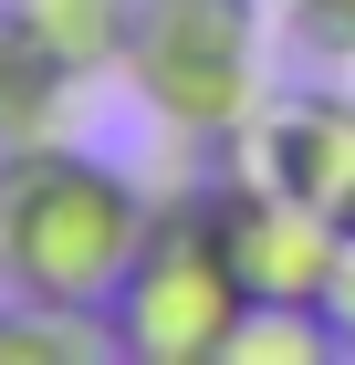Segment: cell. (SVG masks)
<instances>
[{
	"label": "cell",
	"mask_w": 355,
	"mask_h": 365,
	"mask_svg": "<svg viewBox=\"0 0 355 365\" xmlns=\"http://www.w3.org/2000/svg\"><path fill=\"white\" fill-rule=\"evenodd\" d=\"M157 198L115 157H84L74 136L0 146V292L31 303H115V282L136 272Z\"/></svg>",
	"instance_id": "obj_1"
},
{
	"label": "cell",
	"mask_w": 355,
	"mask_h": 365,
	"mask_svg": "<svg viewBox=\"0 0 355 365\" xmlns=\"http://www.w3.org/2000/svg\"><path fill=\"white\" fill-rule=\"evenodd\" d=\"M126 84L178 146L241 136L272 94V11L261 0H136Z\"/></svg>",
	"instance_id": "obj_2"
},
{
	"label": "cell",
	"mask_w": 355,
	"mask_h": 365,
	"mask_svg": "<svg viewBox=\"0 0 355 365\" xmlns=\"http://www.w3.org/2000/svg\"><path fill=\"white\" fill-rule=\"evenodd\" d=\"M105 313H115L126 365H230V334H241V313H251V282L230 272L219 220H209L199 188L157 198V230H146L136 272L115 282Z\"/></svg>",
	"instance_id": "obj_3"
},
{
	"label": "cell",
	"mask_w": 355,
	"mask_h": 365,
	"mask_svg": "<svg viewBox=\"0 0 355 365\" xmlns=\"http://www.w3.org/2000/svg\"><path fill=\"white\" fill-rule=\"evenodd\" d=\"M199 198H209V220H219V251H230V272L251 282V303H314L334 272V240L345 230L314 209V198H293L261 157L230 178H199Z\"/></svg>",
	"instance_id": "obj_4"
},
{
	"label": "cell",
	"mask_w": 355,
	"mask_h": 365,
	"mask_svg": "<svg viewBox=\"0 0 355 365\" xmlns=\"http://www.w3.org/2000/svg\"><path fill=\"white\" fill-rule=\"evenodd\" d=\"M261 168L314 198L334 230H355V84H303L261 115Z\"/></svg>",
	"instance_id": "obj_5"
},
{
	"label": "cell",
	"mask_w": 355,
	"mask_h": 365,
	"mask_svg": "<svg viewBox=\"0 0 355 365\" xmlns=\"http://www.w3.org/2000/svg\"><path fill=\"white\" fill-rule=\"evenodd\" d=\"M74 105H84V73H74L63 53H42V42L0 11V146L74 136Z\"/></svg>",
	"instance_id": "obj_6"
},
{
	"label": "cell",
	"mask_w": 355,
	"mask_h": 365,
	"mask_svg": "<svg viewBox=\"0 0 355 365\" xmlns=\"http://www.w3.org/2000/svg\"><path fill=\"white\" fill-rule=\"evenodd\" d=\"M115 313L94 303H31V292H0V365H115Z\"/></svg>",
	"instance_id": "obj_7"
},
{
	"label": "cell",
	"mask_w": 355,
	"mask_h": 365,
	"mask_svg": "<svg viewBox=\"0 0 355 365\" xmlns=\"http://www.w3.org/2000/svg\"><path fill=\"white\" fill-rule=\"evenodd\" d=\"M11 21L42 42V53H63L94 84V73H126V42H136V0H0Z\"/></svg>",
	"instance_id": "obj_8"
},
{
	"label": "cell",
	"mask_w": 355,
	"mask_h": 365,
	"mask_svg": "<svg viewBox=\"0 0 355 365\" xmlns=\"http://www.w3.org/2000/svg\"><path fill=\"white\" fill-rule=\"evenodd\" d=\"M324 355H345V344L314 303H251L230 334V365H324Z\"/></svg>",
	"instance_id": "obj_9"
},
{
	"label": "cell",
	"mask_w": 355,
	"mask_h": 365,
	"mask_svg": "<svg viewBox=\"0 0 355 365\" xmlns=\"http://www.w3.org/2000/svg\"><path fill=\"white\" fill-rule=\"evenodd\" d=\"M282 31H293V53L324 63V73L355 63V0H282Z\"/></svg>",
	"instance_id": "obj_10"
},
{
	"label": "cell",
	"mask_w": 355,
	"mask_h": 365,
	"mask_svg": "<svg viewBox=\"0 0 355 365\" xmlns=\"http://www.w3.org/2000/svg\"><path fill=\"white\" fill-rule=\"evenodd\" d=\"M314 313H324V324H334V344L355 355V230L334 240V272H324V292H314Z\"/></svg>",
	"instance_id": "obj_11"
}]
</instances>
